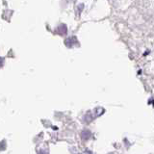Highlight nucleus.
<instances>
[{
	"mask_svg": "<svg viewBox=\"0 0 154 154\" xmlns=\"http://www.w3.org/2000/svg\"><path fill=\"white\" fill-rule=\"evenodd\" d=\"M65 43H66V46L71 47L72 45H73V43H77L76 38L72 37V38H66V42H65Z\"/></svg>",
	"mask_w": 154,
	"mask_h": 154,
	"instance_id": "1",
	"label": "nucleus"
},
{
	"mask_svg": "<svg viewBox=\"0 0 154 154\" xmlns=\"http://www.w3.org/2000/svg\"><path fill=\"white\" fill-rule=\"evenodd\" d=\"M57 31L59 34H61V35H64V34H66V27L65 24H61V25L58 27Z\"/></svg>",
	"mask_w": 154,
	"mask_h": 154,
	"instance_id": "2",
	"label": "nucleus"
}]
</instances>
